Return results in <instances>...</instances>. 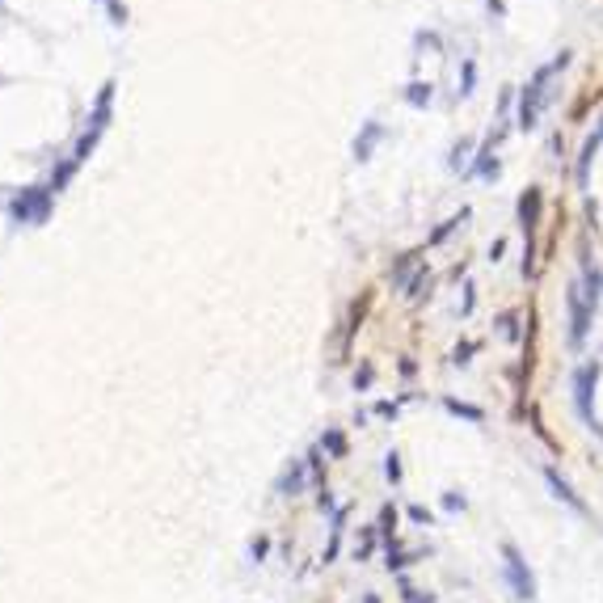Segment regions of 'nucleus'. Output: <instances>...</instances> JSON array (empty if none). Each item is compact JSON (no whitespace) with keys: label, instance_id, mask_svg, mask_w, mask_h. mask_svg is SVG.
<instances>
[{"label":"nucleus","instance_id":"18","mask_svg":"<svg viewBox=\"0 0 603 603\" xmlns=\"http://www.w3.org/2000/svg\"><path fill=\"white\" fill-rule=\"evenodd\" d=\"M375 417H397V401H375Z\"/></svg>","mask_w":603,"mask_h":603},{"label":"nucleus","instance_id":"15","mask_svg":"<svg viewBox=\"0 0 603 603\" xmlns=\"http://www.w3.org/2000/svg\"><path fill=\"white\" fill-rule=\"evenodd\" d=\"M472 355H477V342H460V346H456V355H452V363H456V368H468V363H472Z\"/></svg>","mask_w":603,"mask_h":603},{"label":"nucleus","instance_id":"7","mask_svg":"<svg viewBox=\"0 0 603 603\" xmlns=\"http://www.w3.org/2000/svg\"><path fill=\"white\" fill-rule=\"evenodd\" d=\"M443 410H447L452 417L472 422V426H481V422H485V410H481V405H472V401H460V397H443Z\"/></svg>","mask_w":603,"mask_h":603},{"label":"nucleus","instance_id":"3","mask_svg":"<svg viewBox=\"0 0 603 603\" xmlns=\"http://www.w3.org/2000/svg\"><path fill=\"white\" fill-rule=\"evenodd\" d=\"M569 64V55L561 51L549 68H540L536 72V81L527 85V93H523V110H519V127H536V114H540V106H544V85H549V76H553L557 68H565Z\"/></svg>","mask_w":603,"mask_h":603},{"label":"nucleus","instance_id":"1","mask_svg":"<svg viewBox=\"0 0 603 603\" xmlns=\"http://www.w3.org/2000/svg\"><path fill=\"white\" fill-rule=\"evenodd\" d=\"M502 574H507V587L519 603L536 599V574H532V565L523 561V553H519L515 540H502Z\"/></svg>","mask_w":603,"mask_h":603},{"label":"nucleus","instance_id":"21","mask_svg":"<svg viewBox=\"0 0 603 603\" xmlns=\"http://www.w3.org/2000/svg\"><path fill=\"white\" fill-rule=\"evenodd\" d=\"M363 603H380V595H363Z\"/></svg>","mask_w":603,"mask_h":603},{"label":"nucleus","instance_id":"12","mask_svg":"<svg viewBox=\"0 0 603 603\" xmlns=\"http://www.w3.org/2000/svg\"><path fill=\"white\" fill-rule=\"evenodd\" d=\"M439 502H443V510H452V515H460V510H468V498H464L460 490H447V494H443Z\"/></svg>","mask_w":603,"mask_h":603},{"label":"nucleus","instance_id":"19","mask_svg":"<svg viewBox=\"0 0 603 603\" xmlns=\"http://www.w3.org/2000/svg\"><path fill=\"white\" fill-rule=\"evenodd\" d=\"M368 384H371V368L355 371V388H368Z\"/></svg>","mask_w":603,"mask_h":603},{"label":"nucleus","instance_id":"2","mask_svg":"<svg viewBox=\"0 0 603 603\" xmlns=\"http://www.w3.org/2000/svg\"><path fill=\"white\" fill-rule=\"evenodd\" d=\"M599 363H582V368L574 371V410H578V417L587 422V430H595L603 439V426L599 417H595V410H591V397H595V384H599Z\"/></svg>","mask_w":603,"mask_h":603},{"label":"nucleus","instance_id":"4","mask_svg":"<svg viewBox=\"0 0 603 603\" xmlns=\"http://www.w3.org/2000/svg\"><path fill=\"white\" fill-rule=\"evenodd\" d=\"M565 304H569V350H582L587 329H591V304H587L582 287H569L565 291Z\"/></svg>","mask_w":603,"mask_h":603},{"label":"nucleus","instance_id":"11","mask_svg":"<svg viewBox=\"0 0 603 603\" xmlns=\"http://www.w3.org/2000/svg\"><path fill=\"white\" fill-rule=\"evenodd\" d=\"M405 515H410V523H417V527H435V510L422 507V502H410Z\"/></svg>","mask_w":603,"mask_h":603},{"label":"nucleus","instance_id":"14","mask_svg":"<svg viewBox=\"0 0 603 603\" xmlns=\"http://www.w3.org/2000/svg\"><path fill=\"white\" fill-rule=\"evenodd\" d=\"M464 220H468V211H460V216H456V220H447V224H443V228H435V232H430V245H439V240H443V236H452V232L460 228Z\"/></svg>","mask_w":603,"mask_h":603},{"label":"nucleus","instance_id":"6","mask_svg":"<svg viewBox=\"0 0 603 603\" xmlns=\"http://www.w3.org/2000/svg\"><path fill=\"white\" fill-rule=\"evenodd\" d=\"M430 553V549H401V540H392V544H384V569L388 574H405V565H414V561H422V557Z\"/></svg>","mask_w":603,"mask_h":603},{"label":"nucleus","instance_id":"16","mask_svg":"<svg viewBox=\"0 0 603 603\" xmlns=\"http://www.w3.org/2000/svg\"><path fill=\"white\" fill-rule=\"evenodd\" d=\"M527 417H532V430H536V435H540V439H544V443H549V447L557 452V439L549 435V426L540 422V410H527Z\"/></svg>","mask_w":603,"mask_h":603},{"label":"nucleus","instance_id":"10","mask_svg":"<svg viewBox=\"0 0 603 603\" xmlns=\"http://www.w3.org/2000/svg\"><path fill=\"white\" fill-rule=\"evenodd\" d=\"M384 477H388L392 485H401V477H405V464H401V452H388V456H384Z\"/></svg>","mask_w":603,"mask_h":603},{"label":"nucleus","instance_id":"22","mask_svg":"<svg viewBox=\"0 0 603 603\" xmlns=\"http://www.w3.org/2000/svg\"><path fill=\"white\" fill-rule=\"evenodd\" d=\"M494 4H498V0H494Z\"/></svg>","mask_w":603,"mask_h":603},{"label":"nucleus","instance_id":"20","mask_svg":"<svg viewBox=\"0 0 603 603\" xmlns=\"http://www.w3.org/2000/svg\"><path fill=\"white\" fill-rule=\"evenodd\" d=\"M472 304H477V295H472V287H464V308H460L464 317H468V313H472Z\"/></svg>","mask_w":603,"mask_h":603},{"label":"nucleus","instance_id":"5","mask_svg":"<svg viewBox=\"0 0 603 603\" xmlns=\"http://www.w3.org/2000/svg\"><path fill=\"white\" fill-rule=\"evenodd\" d=\"M544 485L553 490L557 502H565V507L574 510V515L591 519V507H587V502H582V494H578V490H574V485H569V481L561 477V468H557V464H544Z\"/></svg>","mask_w":603,"mask_h":603},{"label":"nucleus","instance_id":"8","mask_svg":"<svg viewBox=\"0 0 603 603\" xmlns=\"http://www.w3.org/2000/svg\"><path fill=\"white\" fill-rule=\"evenodd\" d=\"M397 523H401V510L392 507V502H384V507H380V523H375V532L384 536V544L397 540Z\"/></svg>","mask_w":603,"mask_h":603},{"label":"nucleus","instance_id":"9","mask_svg":"<svg viewBox=\"0 0 603 603\" xmlns=\"http://www.w3.org/2000/svg\"><path fill=\"white\" fill-rule=\"evenodd\" d=\"M321 447L333 456V460H342V456H346V435H342V430H325V435H321Z\"/></svg>","mask_w":603,"mask_h":603},{"label":"nucleus","instance_id":"13","mask_svg":"<svg viewBox=\"0 0 603 603\" xmlns=\"http://www.w3.org/2000/svg\"><path fill=\"white\" fill-rule=\"evenodd\" d=\"M371 553H375V527H368V532H363V540L355 544V561H368Z\"/></svg>","mask_w":603,"mask_h":603},{"label":"nucleus","instance_id":"17","mask_svg":"<svg viewBox=\"0 0 603 603\" xmlns=\"http://www.w3.org/2000/svg\"><path fill=\"white\" fill-rule=\"evenodd\" d=\"M375 139H380V127H368V136H363V143H355V152H359V156H368Z\"/></svg>","mask_w":603,"mask_h":603}]
</instances>
